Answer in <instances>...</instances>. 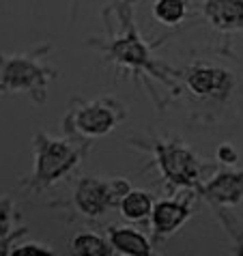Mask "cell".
Segmentation results:
<instances>
[{
    "label": "cell",
    "instance_id": "obj_1",
    "mask_svg": "<svg viewBox=\"0 0 243 256\" xmlns=\"http://www.w3.org/2000/svg\"><path fill=\"white\" fill-rule=\"evenodd\" d=\"M181 95L188 97L192 120L200 125H216L226 112H239L243 104V62L226 48L194 52L181 69H176Z\"/></svg>",
    "mask_w": 243,
    "mask_h": 256
},
{
    "label": "cell",
    "instance_id": "obj_2",
    "mask_svg": "<svg viewBox=\"0 0 243 256\" xmlns=\"http://www.w3.org/2000/svg\"><path fill=\"white\" fill-rule=\"evenodd\" d=\"M110 13L116 22L108 24V37L88 39V46L99 50L106 62H110L116 74L136 78L155 102L153 82L164 88L170 97L178 99L181 86L176 80V69L168 67L164 60L157 58V44H146L136 26L132 2H118L110 6Z\"/></svg>",
    "mask_w": 243,
    "mask_h": 256
},
{
    "label": "cell",
    "instance_id": "obj_3",
    "mask_svg": "<svg viewBox=\"0 0 243 256\" xmlns=\"http://www.w3.org/2000/svg\"><path fill=\"white\" fill-rule=\"evenodd\" d=\"M92 142L80 138H54L48 132L39 130L32 136V172L20 183V190L26 194H44L56 183L74 172L90 153Z\"/></svg>",
    "mask_w": 243,
    "mask_h": 256
},
{
    "label": "cell",
    "instance_id": "obj_4",
    "mask_svg": "<svg viewBox=\"0 0 243 256\" xmlns=\"http://www.w3.org/2000/svg\"><path fill=\"white\" fill-rule=\"evenodd\" d=\"M52 54L54 46L50 41L22 54L0 52V93L26 95L32 104L44 106L48 102L50 82L58 78V69L50 65Z\"/></svg>",
    "mask_w": 243,
    "mask_h": 256
},
{
    "label": "cell",
    "instance_id": "obj_5",
    "mask_svg": "<svg viewBox=\"0 0 243 256\" xmlns=\"http://www.w3.org/2000/svg\"><path fill=\"white\" fill-rule=\"evenodd\" d=\"M130 144L153 155L162 179L174 192H198L209 179V164L202 162L181 138H130Z\"/></svg>",
    "mask_w": 243,
    "mask_h": 256
},
{
    "label": "cell",
    "instance_id": "obj_6",
    "mask_svg": "<svg viewBox=\"0 0 243 256\" xmlns=\"http://www.w3.org/2000/svg\"><path fill=\"white\" fill-rule=\"evenodd\" d=\"M130 114L127 106L112 95H102L95 99L76 97L69 104L67 114L62 116L65 136L80 140H97L112 134Z\"/></svg>",
    "mask_w": 243,
    "mask_h": 256
},
{
    "label": "cell",
    "instance_id": "obj_7",
    "mask_svg": "<svg viewBox=\"0 0 243 256\" xmlns=\"http://www.w3.org/2000/svg\"><path fill=\"white\" fill-rule=\"evenodd\" d=\"M132 190V183L125 176H82L78 179L74 194H71V204L78 216L86 220H99L110 209L118 207L127 192Z\"/></svg>",
    "mask_w": 243,
    "mask_h": 256
},
{
    "label": "cell",
    "instance_id": "obj_8",
    "mask_svg": "<svg viewBox=\"0 0 243 256\" xmlns=\"http://www.w3.org/2000/svg\"><path fill=\"white\" fill-rule=\"evenodd\" d=\"M198 196H204L213 213L222 220L232 207L243 202V170H218L211 179H206L200 186Z\"/></svg>",
    "mask_w": 243,
    "mask_h": 256
},
{
    "label": "cell",
    "instance_id": "obj_9",
    "mask_svg": "<svg viewBox=\"0 0 243 256\" xmlns=\"http://www.w3.org/2000/svg\"><path fill=\"white\" fill-rule=\"evenodd\" d=\"M196 196H198V192L185 190L181 196L162 198V200L155 202L148 220H151L153 237L157 239V244H160V241H166L168 237H172V234L194 216Z\"/></svg>",
    "mask_w": 243,
    "mask_h": 256
},
{
    "label": "cell",
    "instance_id": "obj_10",
    "mask_svg": "<svg viewBox=\"0 0 243 256\" xmlns=\"http://www.w3.org/2000/svg\"><path fill=\"white\" fill-rule=\"evenodd\" d=\"M204 20L211 28L224 34H243V0H202Z\"/></svg>",
    "mask_w": 243,
    "mask_h": 256
},
{
    "label": "cell",
    "instance_id": "obj_11",
    "mask_svg": "<svg viewBox=\"0 0 243 256\" xmlns=\"http://www.w3.org/2000/svg\"><path fill=\"white\" fill-rule=\"evenodd\" d=\"M106 237H108L114 254H120V256H153L155 254L153 241L144 232L134 228V226H110Z\"/></svg>",
    "mask_w": 243,
    "mask_h": 256
},
{
    "label": "cell",
    "instance_id": "obj_12",
    "mask_svg": "<svg viewBox=\"0 0 243 256\" xmlns=\"http://www.w3.org/2000/svg\"><path fill=\"white\" fill-rule=\"evenodd\" d=\"M153 207H155V200H153L151 192L132 188L123 196V200H120L118 211H120V216L125 220H130V222H144V220L151 218Z\"/></svg>",
    "mask_w": 243,
    "mask_h": 256
},
{
    "label": "cell",
    "instance_id": "obj_13",
    "mask_svg": "<svg viewBox=\"0 0 243 256\" xmlns=\"http://www.w3.org/2000/svg\"><path fill=\"white\" fill-rule=\"evenodd\" d=\"M69 248L76 256H112L114 254L108 237H102V234L92 230L76 232L69 241Z\"/></svg>",
    "mask_w": 243,
    "mask_h": 256
},
{
    "label": "cell",
    "instance_id": "obj_14",
    "mask_svg": "<svg viewBox=\"0 0 243 256\" xmlns=\"http://www.w3.org/2000/svg\"><path fill=\"white\" fill-rule=\"evenodd\" d=\"M153 18L162 26H181L190 18V2L188 0H155Z\"/></svg>",
    "mask_w": 243,
    "mask_h": 256
},
{
    "label": "cell",
    "instance_id": "obj_15",
    "mask_svg": "<svg viewBox=\"0 0 243 256\" xmlns=\"http://www.w3.org/2000/svg\"><path fill=\"white\" fill-rule=\"evenodd\" d=\"M22 213L11 196H0V237L9 234L18 228Z\"/></svg>",
    "mask_w": 243,
    "mask_h": 256
},
{
    "label": "cell",
    "instance_id": "obj_16",
    "mask_svg": "<svg viewBox=\"0 0 243 256\" xmlns=\"http://www.w3.org/2000/svg\"><path fill=\"white\" fill-rule=\"evenodd\" d=\"M54 250L41 241H18L11 250V256H52Z\"/></svg>",
    "mask_w": 243,
    "mask_h": 256
},
{
    "label": "cell",
    "instance_id": "obj_17",
    "mask_svg": "<svg viewBox=\"0 0 243 256\" xmlns=\"http://www.w3.org/2000/svg\"><path fill=\"white\" fill-rule=\"evenodd\" d=\"M26 232H28V228H26V226H18V228L13 230V232L4 234V237H0V256H4V254H11L13 246H16L18 241H22V237H26Z\"/></svg>",
    "mask_w": 243,
    "mask_h": 256
},
{
    "label": "cell",
    "instance_id": "obj_18",
    "mask_svg": "<svg viewBox=\"0 0 243 256\" xmlns=\"http://www.w3.org/2000/svg\"><path fill=\"white\" fill-rule=\"evenodd\" d=\"M216 158L218 162L222 164H228V166H234V164L239 162V153H237V148H234L230 142H224L220 148H218V153H216Z\"/></svg>",
    "mask_w": 243,
    "mask_h": 256
},
{
    "label": "cell",
    "instance_id": "obj_19",
    "mask_svg": "<svg viewBox=\"0 0 243 256\" xmlns=\"http://www.w3.org/2000/svg\"><path fill=\"white\" fill-rule=\"evenodd\" d=\"M78 4H80V0H71V22H74L78 16Z\"/></svg>",
    "mask_w": 243,
    "mask_h": 256
},
{
    "label": "cell",
    "instance_id": "obj_20",
    "mask_svg": "<svg viewBox=\"0 0 243 256\" xmlns=\"http://www.w3.org/2000/svg\"><path fill=\"white\" fill-rule=\"evenodd\" d=\"M118 2H134V0H118Z\"/></svg>",
    "mask_w": 243,
    "mask_h": 256
},
{
    "label": "cell",
    "instance_id": "obj_21",
    "mask_svg": "<svg viewBox=\"0 0 243 256\" xmlns=\"http://www.w3.org/2000/svg\"><path fill=\"white\" fill-rule=\"evenodd\" d=\"M0 95H2V93H0Z\"/></svg>",
    "mask_w": 243,
    "mask_h": 256
}]
</instances>
